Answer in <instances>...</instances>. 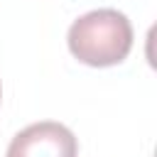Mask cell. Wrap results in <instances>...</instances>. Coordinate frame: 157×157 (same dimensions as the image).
I'll return each instance as SVG.
<instances>
[{
    "mask_svg": "<svg viewBox=\"0 0 157 157\" xmlns=\"http://www.w3.org/2000/svg\"><path fill=\"white\" fill-rule=\"evenodd\" d=\"M71 54L88 66H115L132 49V25L130 20L110 7L91 10L74 20L69 27Z\"/></svg>",
    "mask_w": 157,
    "mask_h": 157,
    "instance_id": "cell-1",
    "label": "cell"
},
{
    "mask_svg": "<svg viewBox=\"0 0 157 157\" xmlns=\"http://www.w3.org/2000/svg\"><path fill=\"white\" fill-rule=\"evenodd\" d=\"M78 142L74 132L54 120H42L17 132L7 147V157H76Z\"/></svg>",
    "mask_w": 157,
    "mask_h": 157,
    "instance_id": "cell-2",
    "label": "cell"
}]
</instances>
